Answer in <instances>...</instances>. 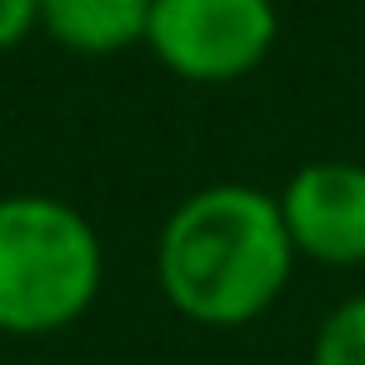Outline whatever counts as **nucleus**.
Wrapping results in <instances>:
<instances>
[{"label":"nucleus","instance_id":"obj_1","mask_svg":"<svg viewBox=\"0 0 365 365\" xmlns=\"http://www.w3.org/2000/svg\"><path fill=\"white\" fill-rule=\"evenodd\" d=\"M295 260L280 200L245 180L190 190L165 215L155 240L160 295L200 330L255 325L290 290Z\"/></svg>","mask_w":365,"mask_h":365},{"label":"nucleus","instance_id":"obj_2","mask_svg":"<svg viewBox=\"0 0 365 365\" xmlns=\"http://www.w3.org/2000/svg\"><path fill=\"white\" fill-rule=\"evenodd\" d=\"M106 285V245L86 210L46 190L0 195V335L71 330Z\"/></svg>","mask_w":365,"mask_h":365},{"label":"nucleus","instance_id":"obj_3","mask_svg":"<svg viewBox=\"0 0 365 365\" xmlns=\"http://www.w3.org/2000/svg\"><path fill=\"white\" fill-rule=\"evenodd\" d=\"M280 41L275 0H150L145 46L190 86H230L255 76Z\"/></svg>","mask_w":365,"mask_h":365},{"label":"nucleus","instance_id":"obj_4","mask_svg":"<svg viewBox=\"0 0 365 365\" xmlns=\"http://www.w3.org/2000/svg\"><path fill=\"white\" fill-rule=\"evenodd\" d=\"M275 200L300 260L325 270L365 265V165L360 160H305L275 190Z\"/></svg>","mask_w":365,"mask_h":365},{"label":"nucleus","instance_id":"obj_5","mask_svg":"<svg viewBox=\"0 0 365 365\" xmlns=\"http://www.w3.org/2000/svg\"><path fill=\"white\" fill-rule=\"evenodd\" d=\"M150 0H41V31L76 56H120L145 46Z\"/></svg>","mask_w":365,"mask_h":365},{"label":"nucleus","instance_id":"obj_6","mask_svg":"<svg viewBox=\"0 0 365 365\" xmlns=\"http://www.w3.org/2000/svg\"><path fill=\"white\" fill-rule=\"evenodd\" d=\"M310 365H365V290L325 310L310 335Z\"/></svg>","mask_w":365,"mask_h":365},{"label":"nucleus","instance_id":"obj_7","mask_svg":"<svg viewBox=\"0 0 365 365\" xmlns=\"http://www.w3.org/2000/svg\"><path fill=\"white\" fill-rule=\"evenodd\" d=\"M31 31H41V0H0V51H16Z\"/></svg>","mask_w":365,"mask_h":365}]
</instances>
